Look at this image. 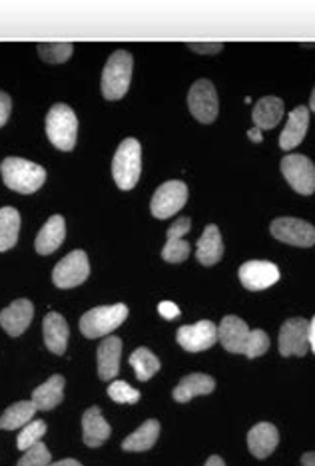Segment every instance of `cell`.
Listing matches in <instances>:
<instances>
[{
    "instance_id": "cell-1",
    "label": "cell",
    "mask_w": 315,
    "mask_h": 466,
    "mask_svg": "<svg viewBox=\"0 0 315 466\" xmlns=\"http://www.w3.org/2000/svg\"><path fill=\"white\" fill-rule=\"evenodd\" d=\"M0 174H3L5 186L18 194H35L46 182L45 167L15 156L5 157L0 164Z\"/></svg>"
},
{
    "instance_id": "cell-2",
    "label": "cell",
    "mask_w": 315,
    "mask_h": 466,
    "mask_svg": "<svg viewBox=\"0 0 315 466\" xmlns=\"http://www.w3.org/2000/svg\"><path fill=\"white\" fill-rule=\"evenodd\" d=\"M134 60L128 50L112 52L102 70V96L107 100H120L126 96L132 80Z\"/></svg>"
},
{
    "instance_id": "cell-3",
    "label": "cell",
    "mask_w": 315,
    "mask_h": 466,
    "mask_svg": "<svg viewBox=\"0 0 315 466\" xmlns=\"http://www.w3.org/2000/svg\"><path fill=\"white\" fill-rule=\"evenodd\" d=\"M142 174V146L136 137L120 142L112 160V176L120 189H132Z\"/></svg>"
},
{
    "instance_id": "cell-4",
    "label": "cell",
    "mask_w": 315,
    "mask_h": 466,
    "mask_svg": "<svg viewBox=\"0 0 315 466\" xmlns=\"http://www.w3.org/2000/svg\"><path fill=\"white\" fill-rule=\"evenodd\" d=\"M46 136L62 152H70L78 137L76 112L68 104H55L46 114Z\"/></svg>"
},
{
    "instance_id": "cell-5",
    "label": "cell",
    "mask_w": 315,
    "mask_h": 466,
    "mask_svg": "<svg viewBox=\"0 0 315 466\" xmlns=\"http://www.w3.org/2000/svg\"><path fill=\"white\" fill-rule=\"evenodd\" d=\"M126 317H128V307L124 303L94 307L80 317V331L86 339L108 337L126 321Z\"/></svg>"
},
{
    "instance_id": "cell-6",
    "label": "cell",
    "mask_w": 315,
    "mask_h": 466,
    "mask_svg": "<svg viewBox=\"0 0 315 466\" xmlns=\"http://www.w3.org/2000/svg\"><path fill=\"white\" fill-rule=\"evenodd\" d=\"M88 275H90V263H88L86 251L76 249V251H70L68 256H65L56 263L55 271H52V281H55V285L60 289H72L86 281Z\"/></svg>"
},
{
    "instance_id": "cell-7",
    "label": "cell",
    "mask_w": 315,
    "mask_h": 466,
    "mask_svg": "<svg viewBox=\"0 0 315 466\" xmlns=\"http://www.w3.org/2000/svg\"><path fill=\"white\" fill-rule=\"evenodd\" d=\"M281 174L293 192L311 196L315 192V164L308 156L290 154L281 160Z\"/></svg>"
},
{
    "instance_id": "cell-8",
    "label": "cell",
    "mask_w": 315,
    "mask_h": 466,
    "mask_svg": "<svg viewBox=\"0 0 315 466\" xmlns=\"http://www.w3.org/2000/svg\"><path fill=\"white\" fill-rule=\"evenodd\" d=\"M188 201V186L180 179H170V182L162 184L156 189L152 201H150V211L152 216L158 219H168L174 214H178Z\"/></svg>"
},
{
    "instance_id": "cell-9",
    "label": "cell",
    "mask_w": 315,
    "mask_h": 466,
    "mask_svg": "<svg viewBox=\"0 0 315 466\" xmlns=\"http://www.w3.org/2000/svg\"><path fill=\"white\" fill-rule=\"evenodd\" d=\"M188 106H190V112L194 114V118L198 122L212 124L218 118V110H219L214 84L206 78L196 80L192 84L190 92H188Z\"/></svg>"
},
{
    "instance_id": "cell-10",
    "label": "cell",
    "mask_w": 315,
    "mask_h": 466,
    "mask_svg": "<svg viewBox=\"0 0 315 466\" xmlns=\"http://www.w3.org/2000/svg\"><path fill=\"white\" fill-rule=\"evenodd\" d=\"M271 236L296 248L315 246V228L306 219L298 218H278L269 226Z\"/></svg>"
},
{
    "instance_id": "cell-11",
    "label": "cell",
    "mask_w": 315,
    "mask_h": 466,
    "mask_svg": "<svg viewBox=\"0 0 315 466\" xmlns=\"http://www.w3.org/2000/svg\"><path fill=\"white\" fill-rule=\"evenodd\" d=\"M310 321L303 317H293L281 325L278 345L283 357H303L310 351Z\"/></svg>"
},
{
    "instance_id": "cell-12",
    "label": "cell",
    "mask_w": 315,
    "mask_h": 466,
    "mask_svg": "<svg viewBox=\"0 0 315 466\" xmlns=\"http://www.w3.org/2000/svg\"><path fill=\"white\" fill-rule=\"evenodd\" d=\"M176 341L188 353H199L212 349L218 341V327L212 321H198L194 325H182L176 333Z\"/></svg>"
},
{
    "instance_id": "cell-13",
    "label": "cell",
    "mask_w": 315,
    "mask_h": 466,
    "mask_svg": "<svg viewBox=\"0 0 315 466\" xmlns=\"http://www.w3.org/2000/svg\"><path fill=\"white\" fill-rule=\"evenodd\" d=\"M238 273H239L241 285L249 291L268 289L279 281V269L276 263L271 261H261V259L246 261Z\"/></svg>"
},
{
    "instance_id": "cell-14",
    "label": "cell",
    "mask_w": 315,
    "mask_h": 466,
    "mask_svg": "<svg viewBox=\"0 0 315 466\" xmlns=\"http://www.w3.org/2000/svg\"><path fill=\"white\" fill-rule=\"evenodd\" d=\"M218 339L228 353H246V345L249 339V327L238 315H228L218 327Z\"/></svg>"
},
{
    "instance_id": "cell-15",
    "label": "cell",
    "mask_w": 315,
    "mask_h": 466,
    "mask_svg": "<svg viewBox=\"0 0 315 466\" xmlns=\"http://www.w3.org/2000/svg\"><path fill=\"white\" fill-rule=\"evenodd\" d=\"M192 228L190 218H180L176 219L172 228L168 229L166 236V246L162 249V258L168 263H182L190 256V243L184 241L182 238L186 236L188 231Z\"/></svg>"
},
{
    "instance_id": "cell-16",
    "label": "cell",
    "mask_w": 315,
    "mask_h": 466,
    "mask_svg": "<svg viewBox=\"0 0 315 466\" xmlns=\"http://www.w3.org/2000/svg\"><path fill=\"white\" fill-rule=\"evenodd\" d=\"M35 317V305L28 299H16L10 303L6 309L0 311V325L10 337H20L28 325L33 323Z\"/></svg>"
},
{
    "instance_id": "cell-17",
    "label": "cell",
    "mask_w": 315,
    "mask_h": 466,
    "mask_svg": "<svg viewBox=\"0 0 315 466\" xmlns=\"http://www.w3.org/2000/svg\"><path fill=\"white\" fill-rule=\"evenodd\" d=\"M112 429L107 422V419L102 417L100 407H90L86 412L82 415V441L86 447L90 449H98L104 442L110 439Z\"/></svg>"
},
{
    "instance_id": "cell-18",
    "label": "cell",
    "mask_w": 315,
    "mask_h": 466,
    "mask_svg": "<svg viewBox=\"0 0 315 466\" xmlns=\"http://www.w3.org/2000/svg\"><path fill=\"white\" fill-rule=\"evenodd\" d=\"M42 335H45V345L48 351H52L55 355L66 353L70 329H68L66 319L60 313L50 311L45 317V321H42Z\"/></svg>"
},
{
    "instance_id": "cell-19",
    "label": "cell",
    "mask_w": 315,
    "mask_h": 466,
    "mask_svg": "<svg viewBox=\"0 0 315 466\" xmlns=\"http://www.w3.org/2000/svg\"><path fill=\"white\" fill-rule=\"evenodd\" d=\"M120 355H122L120 337L108 335L98 345L97 365H98V377L102 380H112L120 373Z\"/></svg>"
},
{
    "instance_id": "cell-20",
    "label": "cell",
    "mask_w": 315,
    "mask_h": 466,
    "mask_svg": "<svg viewBox=\"0 0 315 466\" xmlns=\"http://www.w3.org/2000/svg\"><path fill=\"white\" fill-rule=\"evenodd\" d=\"M279 442V432L271 422H258L248 432V449L256 459H268L276 451Z\"/></svg>"
},
{
    "instance_id": "cell-21",
    "label": "cell",
    "mask_w": 315,
    "mask_h": 466,
    "mask_svg": "<svg viewBox=\"0 0 315 466\" xmlns=\"http://www.w3.org/2000/svg\"><path fill=\"white\" fill-rule=\"evenodd\" d=\"M308 126H310V110L306 106H298V108H293L290 112L286 128H283L279 136L281 150H293V147H298L308 134Z\"/></svg>"
},
{
    "instance_id": "cell-22",
    "label": "cell",
    "mask_w": 315,
    "mask_h": 466,
    "mask_svg": "<svg viewBox=\"0 0 315 466\" xmlns=\"http://www.w3.org/2000/svg\"><path fill=\"white\" fill-rule=\"evenodd\" d=\"M65 236H66L65 218L52 216L46 221V224L42 226V229L38 231V236L35 239V248H36L40 256H50V253H55L62 246Z\"/></svg>"
},
{
    "instance_id": "cell-23",
    "label": "cell",
    "mask_w": 315,
    "mask_h": 466,
    "mask_svg": "<svg viewBox=\"0 0 315 466\" xmlns=\"http://www.w3.org/2000/svg\"><path fill=\"white\" fill-rule=\"evenodd\" d=\"M224 256V239L222 233H219L218 226H208L202 233V238L198 239L196 246V258L202 266L209 268L216 266V263Z\"/></svg>"
},
{
    "instance_id": "cell-24",
    "label": "cell",
    "mask_w": 315,
    "mask_h": 466,
    "mask_svg": "<svg viewBox=\"0 0 315 466\" xmlns=\"http://www.w3.org/2000/svg\"><path fill=\"white\" fill-rule=\"evenodd\" d=\"M216 380L206 373H190L186 375L178 387L174 389V400L176 402H190L194 397H202L214 393Z\"/></svg>"
},
{
    "instance_id": "cell-25",
    "label": "cell",
    "mask_w": 315,
    "mask_h": 466,
    "mask_svg": "<svg viewBox=\"0 0 315 466\" xmlns=\"http://www.w3.org/2000/svg\"><path fill=\"white\" fill-rule=\"evenodd\" d=\"M65 399V377L52 375L46 383H42L33 390V402L36 410L56 409Z\"/></svg>"
},
{
    "instance_id": "cell-26",
    "label": "cell",
    "mask_w": 315,
    "mask_h": 466,
    "mask_svg": "<svg viewBox=\"0 0 315 466\" xmlns=\"http://www.w3.org/2000/svg\"><path fill=\"white\" fill-rule=\"evenodd\" d=\"M251 118L258 130H271L276 128L283 118V102L278 96H264L259 98L251 112Z\"/></svg>"
},
{
    "instance_id": "cell-27",
    "label": "cell",
    "mask_w": 315,
    "mask_h": 466,
    "mask_svg": "<svg viewBox=\"0 0 315 466\" xmlns=\"http://www.w3.org/2000/svg\"><path fill=\"white\" fill-rule=\"evenodd\" d=\"M158 437H160V422L156 419H148L146 422H142V427L136 429L132 434H128L122 441V451L128 452H144L150 451Z\"/></svg>"
},
{
    "instance_id": "cell-28",
    "label": "cell",
    "mask_w": 315,
    "mask_h": 466,
    "mask_svg": "<svg viewBox=\"0 0 315 466\" xmlns=\"http://www.w3.org/2000/svg\"><path fill=\"white\" fill-rule=\"evenodd\" d=\"M35 415H36V407L33 400H18L3 412V417H0V429L3 431L25 429L30 420H35Z\"/></svg>"
},
{
    "instance_id": "cell-29",
    "label": "cell",
    "mask_w": 315,
    "mask_h": 466,
    "mask_svg": "<svg viewBox=\"0 0 315 466\" xmlns=\"http://www.w3.org/2000/svg\"><path fill=\"white\" fill-rule=\"evenodd\" d=\"M20 233V214L16 208H0V251L16 246Z\"/></svg>"
},
{
    "instance_id": "cell-30",
    "label": "cell",
    "mask_w": 315,
    "mask_h": 466,
    "mask_svg": "<svg viewBox=\"0 0 315 466\" xmlns=\"http://www.w3.org/2000/svg\"><path fill=\"white\" fill-rule=\"evenodd\" d=\"M130 365L134 369L136 379L144 383V380H150L158 370H160V359H158L148 347H138L130 355Z\"/></svg>"
},
{
    "instance_id": "cell-31",
    "label": "cell",
    "mask_w": 315,
    "mask_h": 466,
    "mask_svg": "<svg viewBox=\"0 0 315 466\" xmlns=\"http://www.w3.org/2000/svg\"><path fill=\"white\" fill-rule=\"evenodd\" d=\"M40 58L48 62V65H62L72 56L75 46L70 42H38L36 45Z\"/></svg>"
},
{
    "instance_id": "cell-32",
    "label": "cell",
    "mask_w": 315,
    "mask_h": 466,
    "mask_svg": "<svg viewBox=\"0 0 315 466\" xmlns=\"http://www.w3.org/2000/svg\"><path fill=\"white\" fill-rule=\"evenodd\" d=\"M46 434V422L40 420V419H35L30 420L28 425L18 432V439H16V447L18 451H28L36 447V444L42 441V437Z\"/></svg>"
},
{
    "instance_id": "cell-33",
    "label": "cell",
    "mask_w": 315,
    "mask_h": 466,
    "mask_svg": "<svg viewBox=\"0 0 315 466\" xmlns=\"http://www.w3.org/2000/svg\"><path fill=\"white\" fill-rule=\"evenodd\" d=\"M108 397L120 405H134L140 400V390L134 389L126 380H112L108 387Z\"/></svg>"
},
{
    "instance_id": "cell-34",
    "label": "cell",
    "mask_w": 315,
    "mask_h": 466,
    "mask_svg": "<svg viewBox=\"0 0 315 466\" xmlns=\"http://www.w3.org/2000/svg\"><path fill=\"white\" fill-rule=\"evenodd\" d=\"M52 464V454L46 449L45 442H38L36 447L28 449L23 457H20L16 466H50Z\"/></svg>"
},
{
    "instance_id": "cell-35",
    "label": "cell",
    "mask_w": 315,
    "mask_h": 466,
    "mask_svg": "<svg viewBox=\"0 0 315 466\" xmlns=\"http://www.w3.org/2000/svg\"><path fill=\"white\" fill-rule=\"evenodd\" d=\"M269 349V337L264 329H254L249 331V339H248V345H246V357L248 359H256L266 355Z\"/></svg>"
},
{
    "instance_id": "cell-36",
    "label": "cell",
    "mask_w": 315,
    "mask_h": 466,
    "mask_svg": "<svg viewBox=\"0 0 315 466\" xmlns=\"http://www.w3.org/2000/svg\"><path fill=\"white\" fill-rule=\"evenodd\" d=\"M186 46L194 52H199V55H216V52L224 48L222 42H188Z\"/></svg>"
},
{
    "instance_id": "cell-37",
    "label": "cell",
    "mask_w": 315,
    "mask_h": 466,
    "mask_svg": "<svg viewBox=\"0 0 315 466\" xmlns=\"http://www.w3.org/2000/svg\"><path fill=\"white\" fill-rule=\"evenodd\" d=\"M10 108H13V100L6 92L0 90V128L8 122V116H10Z\"/></svg>"
},
{
    "instance_id": "cell-38",
    "label": "cell",
    "mask_w": 315,
    "mask_h": 466,
    "mask_svg": "<svg viewBox=\"0 0 315 466\" xmlns=\"http://www.w3.org/2000/svg\"><path fill=\"white\" fill-rule=\"evenodd\" d=\"M158 313H160L164 319H174V317L180 315V307L172 301H162L158 305Z\"/></svg>"
},
{
    "instance_id": "cell-39",
    "label": "cell",
    "mask_w": 315,
    "mask_h": 466,
    "mask_svg": "<svg viewBox=\"0 0 315 466\" xmlns=\"http://www.w3.org/2000/svg\"><path fill=\"white\" fill-rule=\"evenodd\" d=\"M308 335H310V349H311V351L315 353V315L311 317V321H310Z\"/></svg>"
},
{
    "instance_id": "cell-40",
    "label": "cell",
    "mask_w": 315,
    "mask_h": 466,
    "mask_svg": "<svg viewBox=\"0 0 315 466\" xmlns=\"http://www.w3.org/2000/svg\"><path fill=\"white\" fill-rule=\"evenodd\" d=\"M301 464L303 466H315V452H306V454H303Z\"/></svg>"
},
{
    "instance_id": "cell-41",
    "label": "cell",
    "mask_w": 315,
    "mask_h": 466,
    "mask_svg": "<svg viewBox=\"0 0 315 466\" xmlns=\"http://www.w3.org/2000/svg\"><path fill=\"white\" fill-rule=\"evenodd\" d=\"M50 466H82V464L75 459H65V461H58V462H52Z\"/></svg>"
},
{
    "instance_id": "cell-42",
    "label": "cell",
    "mask_w": 315,
    "mask_h": 466,
    "mask_svg": "<svg viewBox=\"0 0 315 466\" xmlns=\"http://www.w3.org/2000/svg\"><path fill=\"white\" fill-rule=\"evenodd\" d=\"M204 466H226V462L222 461V459H219V457H216V454H214V457H209L208 461H206V464Z\"/></svg>"
},
{
    "instance_id": "cell-43",
    "label": "cell",
    "mask_w": 315,
    "mask_h": 466,
    "mask_svg": "<svg viewBox=\"0 0 315 466\" xmlns=\"http://www.w3.org/2000/svg\"><path fill=\"white\" fill-rule=\"evenodd\" d=\"M248 137H251V140H254V142H261V130H258V128L249 130V132H248Z\"/></svg>"
},
{
    "instance_id": "cell-44",
    "label": "cell",
    "mask_w": 315,
    "mask_h": 466,
    "mask_svg": "<svg viewBox=\"0 0 315 466\" xmlns=\"http://www.w3.org/2000/svg\"><path fill=\"white\" fill-rule=\"evenodd\" d=\"M310 108H311V112H315V88H313L311 96H310Z\"/></svg>"
}]
</instances>
